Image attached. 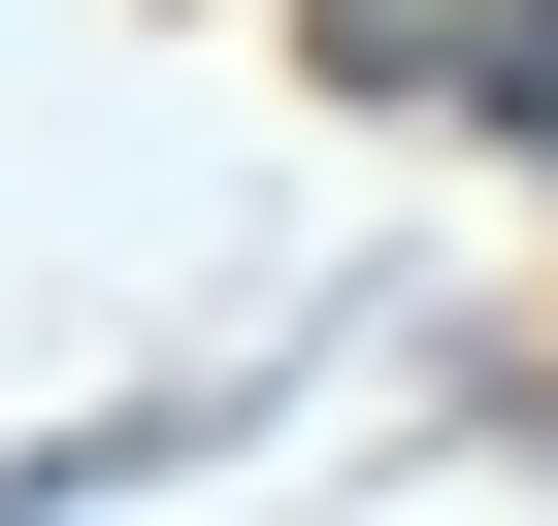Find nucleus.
<instances>
[{
  "mask_svg": "<svg viewBox=\"0 0 558 526\" xmlns=\"http://www.w3.org/2000/svg\"><path fill=\"white\" fill-rule=\"evenodd\" d=\"M460 99H493V132L558 165V0H525V34H460Z\"/></svg>",
  "mask_w": 558,
  "mask_h": 526,
  "instance_id": "f257e3e1",
  "label": "nucleus"
}]
</instances>
